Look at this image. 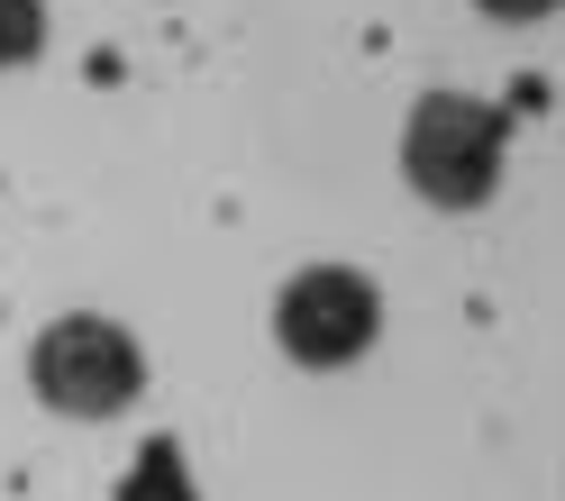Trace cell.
<instances>
[{
  "label": "cell",
  "instance_id": "obj_5",
  "mask_svg": "<svg viewBox=\"0 0 565 501\" xmlns=\"http://www.w3.org/2000/svg\"><path fill=\"white\" fill-rule=\"evenodd\" d=\"M46 46V0H0V74Z\"/></svg>",
  "mask_w": 565,
  "mask_h": 501
},
{
  "label": "cell",
  "instance_id": "obj_2",
  "mask_svg": "<svg viewBox=\"0 0 565 501\" xmlns=\"http://www.w3.org/2000/svg\"><path fill=\"white\" fill-rule=\"evenodd\" d=\"M28 383H38V402L64 411V419H110L128 411L137 392H147V347H137L119 319L100 310H64L38 329L28 347Z\"/></svg>",
  "mask_w": 565,
  "mask_h": 501
},
{
  "label": "cell",
  "instance_id": "obj_4",
  "mask_svg": "<svg viewBox=\"0 0 565 501\" xmlns=\"http://www.w3.org/2000/svg\"><path fill=\"white\" fill-rule=\"evenodd\" d=\"M119 501H201L183 447H173V438H147V447H137V465L119 475Z\"/></svg>",
  "mask_w": 565,
  "mask_h": 501
},
{
  "label": "cell",
  "instance_id": "obj_1",
  "mask_svg": "<svg viewBox=\"0 0 565 501\" xmlns=\"http://www.w3.org/2000/svg\"><path fill=\"white\" fill-rule=\"evenodd\" d=\"M502 156H511V119L475 92H419L402 119V173L429 210H483L502 192Z\"/></svg>",
  "mask_w": 565,
  "mask_h": 501
},
{
  "label": "cell",
  "instance_id": "obj_3",
  "mask_svg": "<svg viewBox=\"0 0 565 501\" xmlns=\"http://www.w3.org/2000/svg\"><path fill=\"white\" fill-rule=\"evenodd\" d=\"M383 338V292L356 265H301L292 283L274 292V347L310 374H338Z\"/></svg>",
  "mask_w": 565,
  "mask_h": 501
},
{
  "label": "cell",
  "instance_id": "obj_6",
  "mask_svg": "<svg viewBox=\"0 0 565 501\" xmlns=\"http://www.w3.org/2000/svg\"><path fill=\"white\" fill-rule=\"evenodd\" d=\"M475 10H483V19H511V28H529V19H547L556 0H475Z\"/></svg>",
  "mask_w": 565,
  "mask_h": 501
}]
</instances>
